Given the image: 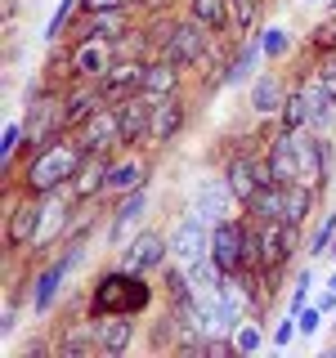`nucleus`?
Listing matches in <instances>:
<instances>
[{
    "label": "nucleus",
    "mask_w": 336,
    "mask_h": 358,
    "mask_svg": "<svg viewBox=\"0 0 336 358\" xmlns=\"http://www.w3.org/2000/svg\"><path fill=\"white\" fill-rule=\"evenodd\" d=\"M144 81H148V59H117L104 72V99L108 103H121V99H130V94H144Z\"/></svg>",
    "instance_id": "obj_9"
},
{
    "label": "nucleus",
    "mask_w": 336,
    "mask_h": 358,
    "mask_svg": "<svg viewBox=\"0 0 336 358\" xmlns=\"http://www.w3.org/2000/svg\"><path fill=\"white\" fill-rule=\"evenodd\" d=\"M229 341H233V354H260V345H265V336H260V327H255L251 318H242L238 327L229 331Z\"/></svg>",
    "instance_id": "obj_35"
},
{
    "label": "nucleus",
    "mask_w": 336,
    "mask_h": 358,
    "mask_svg": "<svg viewBox=\"0 0 336 358\" xmlns=\"http://www.w3.org/2000/svg\"><path fill=\"white\" fill-rule=\"evenodd\" d=\"M332 242H336V210H332V215H323L318 233H314V242H309V255H323Z\"/></svg>",
    "instance_id": "obj_39"
},
{
    "label": "nucleus",
    "mask_w": 336,
    "mask_h": 358,
    "mask_svg": "<svg viewBox=\"0 0 336 358\" xmlns=\"http://www.w3.org/2000/svg\"><path fill=\"white\" fill-rule=\"evenodd\" d=\"M206 50H211V31L202 27L197 18H184V22H175L171 27V36L162 41V59H171L179 67H193L206 59Z\"/></svg>",
    "instance_id": "obj_7"
},
{
    "label": "nucleus",
    "mask_w": 336,
    "mask_h": 358,
    "mask_svg": "<svg viewBox=\"0 0 336 358\" xmlns=\"http://www.w3.org/2000/svg\"><path fill=\"white\" fill-rule=\"evenodd\" d=\"M108 175H112L108 152H90V157H85V166L76 171V179L67 184V197H72V201H90V197H99V193L108 188Z\"/></svg>",
    "instance_id": "obj_21"
},
{
    "label": "nucleus",
    "mask_w": 336,
    "mask_h": 358,
    "mask_svg": "<svg viewBox=\"0 0 336 358\" xmlns=\"http://www.w3.org/2000/svg\"><path fill=\"white\" fill-rule=\"evenodd\" d=\"M85 143L81 134H54L50 143H41L36 152L27 157V166H22V193L31 197H50L59 193V188H67L76 179V171L85 166Z\"/></svg>",
    "instance_id": "obj_1"
},
{
    "label": "nucleus",
    "mask_w": 336,
    "mask_h": 358,
    "mask_svg": "<svg viewBox=\"0 0 336 358\" xmlns=\"http://www.w3.org/2000/svg\"><path fill=\"white\" fill-rule=\"evenodd\" d=\"M260 45H265V59H283V54L291 50V31L287 27H265Z\"/></svg>",
    "instance_id": "obj_37"
},
{
    "label": "nucleus",
    "mask_w": 336,
    "mask_h": 358,
    "mask_svg": "<svg viewBox=\"0 0 336 358\" xmlns=\"http://www.w3.org/2000/svg\"><path fill=\"white\" fill-rule=\"evenodd\" d=\"M211 260L224 273L255 268V224L251 220H224L211 229Z\"/></svg>",
    "instance_id": "obj_3"
},
{
    "label": "nucleus",
    "mask_w": 336,
    "mask_h": 358,
    "mask_svg": "<svg viewBox=\"0 0 336 358\" xmlns=\"http://www.w3.org/2000/svg\"><path fill=\"white\" fill-rule=\"evenodd\" d=\"M305 5H318V0H305Z\"/></svg>",
    "instance_id": "obj_48"
},
{
    "label": "nucleus",
    "mask_w": 336,
    "mask_h": 358,
    "mask_svg": "<svg viewBox=\"0 0 336 358\" xmlns=\"http://www.w3.org/2000/svg\"><path fill=\"white\" fill-rule=\"evenodd\" d=\"M166 255H171V242H166L162 233L144 229V233H134V238L126 242V251H121V264L134 268V273H153V268L166 264Z\"/></svg>",
    "instance_id": "obj_14"
},
{
    "label": "nucleus",
    "mask_w": 336,
    "mask_h": 358,
    "mask_svg": "<svg viewBox=\"0 0 336 358\" xmlns=\"http://www.w3.org/2000/svg\"><path fill=\"white\" fill-rule=\"evenodd\" d=\"M300 327H296V313H287V318H278V327H274V341H269V345H274V350H287V345H291V336H296Z\"/></svg>",
    "instance_id": "obj_44"
},
{
    "label": "nucleus",
    "mask_w": 336,
    "mask_h": 358,
    "mask_svg": "<svg viewBox=\"0 0 336 358\" xmlns=\"http://www.w3.org/2000/svg\"><path fill=\"white\" fill-rule=\"evenodd\" d=\"M309 50L318 54V59H336V18H328L323 27H314V36H309Z\"/></svg>",
    "instance_id": "obj_36"
},
{
    "label": "nucleus",
    "mask_w": 336,
    "mask_h": 358,
    "mask_svg": "<svg viewBox=\"0 0 336 358\" xmlns=\"http://www.w3.org/2000/svg\"><path fill=\"white\" fill-rule=\"evenodd\" d=\"M81 260H85V242L81 238H67L63 255H54V260L41 268V278L31 282V309H36V313H50L54 300H59V291H63V278L72 273Z\"/></svg>",
    "instance_id": "obj_5"
},
{
    "label": "nucleus",
    "mask_w": 336,
    "mask_h": 358,
    "mask_svg": "<svg viewBox=\"0 0 336 358\" xmlns=\"http://www.w3.org/2000/svg\"><path fill=\"white\" fill-rule=\"evenodd\" d=\"M188 121V103L179 94H166V99H153V121H148V143H171Z\"/></svg>",
    "instance_id": "obj_16"
},
{
    "label": "nucleus",
    "mask_w": 336,
    "mask_h": 358,
    "mask_svg": "<svg viewBox=\"0 0 336 358\" xmlns=\"http://www.w3.org/2000/svg\"><path fill=\"white\" fill-rule=\"evenodd\" d=\"M305 103H309V130H323V126L332 121V112H336V103L318 90V81H314V76L305 81Z\"/></svg>",
    "instance_id": "obj_33"
},
{
    "label": "nucleus",
    "mask_w": 336,
    "mask_h": 358,
    "mask_svg": "<svg viewBox=\"0 0 336 358\" xmlns=\"http://www.w3.org/2000/svg\"><path fill=\"white\" fill-rule=\"evenodd\" d=\"M130 9H104V14H85L81 18V27H76V41H85V36H104V41H121V36H130Z\"/></svg>",
    "instance_id": "obj_22"
},
{
    "label": "nucleus",
    "mask_w": 336,
    "mask_h": 358,
    "mask_svg": "<svg viewBox=\"0 0 336 358\" xmlns=\"http://www.w3.org/2000/svg\"><path fill=\"white\" fill-rule=\"evenodd\" d=\"M287 103V85L278 72H260L251 81V112H260V117H274V112H283Z\"/></svg>",
    "instance_id": "obj_23"
},
{
    "label": "nucleus",
    "mask_w": 336,
    "mask_h": 358,
    "mask_svg": "<svg viewBox=\"0 0 336 358\" xmlns=\"http://www.w3.org/2000/svg\"><path fill=\"white\" fill-rule=\"evenodd\" d=\"M54 354H59V358H90V354H104V350H99V336H94V322L63 331L59 345H54Z\"/></svg>",
    "instance_id": "obj_28"
},
{
    "label": "nucleus",
    "mask_w": 336,
    "mask_h": 358,
    "mask_svg": "<svg viewBox=\"0 0 336 358\" xmlns=\"http://www.w3.org/2000/svg\"><path fill=\"white\" fill-rule=\"evenodd\" d=\"M112 63H117V41H104V36L76 41V50H72L76 81H104V72H108Z\"/></svg>",
    "instance_id": "obj_11"
},
{
    "label": "nucleus",
    "mask_w": 336,
    "mask_h": 358,
    "mask_svg": "<svg viewBox=\"0 0 336 358\" xmlns=\"http://www.w3.org/2000/svg\"><path fill=\"white\" fill-rule=\"evenodd\" d=\"M76 5H81V0H59V9H54L50 27H45V41H59V36H63L67 22H72V14H76Z\"/></svg>",
    "instance_id": "obj_38"
},
{
    "label": "nucleus",
    "mask_w": 336,
    "mask_h": 358,
    "mask_svg": "<svg viewBox=\"0 0 336 358\" xmlns=\"http://www.w3.org/2000/svg\"><path fill=\"white\" fill-rule=\"evenodd\" d=\"M296 157H300V184H309V188L328 184V175H332V143L328 139L296 130Z\"/></svg>",
    "instance_id": "obj_12"
},
{
    "label": "nucleus",
    "mask_w": 336,
    "mask_h": 358,
    "mask_svg": "<svg viewBox=\"0 0 336 358\" xmlns=\"http://www.w3.org/2000/svg\"><path fill=\"white\" fill-rule=\"evenodd\" d=\"M328 287H332V291H336V273H332V282H328Z\"/></svg>",
    "instance_id": "obj_47"
},
{
    "label": "nucleus",
    "mask_w": 336,
    "mask_h": 358,
    "mask_svg": "<svg viewBox=\"0 0 336 358\" xmlns=\"http://www.w3.org/2000/svg\"><path fill=\"white\" fill-rule=\"evenodd\" d=\"M144 184H148V162H134V157H130V162L112 166L104 193H121V197H126V193H134V188H144Z\"/></svg>",
    "instance_id": "obj_30"
},
{
    "label": "nucleus",
    "mask_w": 336,
    "mask_h": 358,
    "mask_svg": "<svg viewBox=\"0 0 336 358\" xmlns=\"http://www.w3.org/2000/svg\"><path fill=\"white\" fill-rule=\"evenodd\" d=\"M41 220H45V197H31L22 193L14 206H9V220H5V246L9 251H22V246H36V233H41Z\"/></svg>",
    "instance_id": "obj_8"
},
{
    "label": "nucleus",
    "mask_w": 336,
    "mask_h": 358,
    "mask_svg": "<svg viewBox=\"0 0 336 358\" xmlns=\"http://www.w3.org/2000/svg\"><path fill=\"white\" fill-rule=\"evenodd\" d=\"M117 121H121V148L148 139V121H153V99L148 94H130L117 103Z\"/></svg>",
    "instance_id": "obj_19"
},
{
    "label": "nucleus",
    "mask_w": 336,
    "mask_h": 358,
    "mask_svg": "<svg viewBox=\"0 0 336 358\" xmlns=\"http://www.w3.org/2000/svg\"><path fill=\"white\" fill-rule=\"evenodd\" d=\"M332 255H336V246H332Z\"/></svg>",
    "instance_id": "obj_49"
},
{
    "label": "nucleus",
    "mask_w": 336,
    "mask_h": 358,
    "mask_svg": "<svg viewBox=\"0 0 336 358\" xmlns=\"http://www.w3.org/2000/svg\"><path fill=\"white\" fill-rule=\"evenodd\" d=\"M278 126L283 130H309V103H305V85L287 90V103L278 112Z\"/></svg>",
    "instance_id": "obj_31"
},
{
    "label": "nucleus",
    "mask_w": 336,
    "mask_h": 358,
    "mask_svg": "<svg viewBox=\"0 0 336 358\" xmlns=\"http://www.w3.org/2000/svg\"><path fill=\"white\" fill-rule=\"evenodd\" d=\"M153 305V287L144 273H134V268H112L104 273L94 287H90V318H99V313H144Z\"/></svg>",
    "instance_id": "obj_2"
},
{
    "label": "nucleus",
    "mask_w": 336,
    "mask_h": 358,
    "mask_svg": "<svg viewBox=\"0 0 336 358\" xmlns=\"http://www.w3.org/2000/svg\"><path fill=\"white\" fill-rule=\"evenodd\" d=\"M104 103H108V99H104V85H99V81H72L67 94H63V130L76 134Z\"/></svg>",
    "instance_id": "obj_10"
},
{
    "label": "nucleus",
    "mask_w": 336,
    "mask_h": 358,
    "mask_svg": "<svg viewBox=\"0 0 336 358\" xmlns=\"http://www.w3.org/2000/svg\"><path fill=\"white\" fill-rule=\"evenodd\" d=\"M144 206H148L144 188H134V193H126V197H121L117 215H112V242H130V229L144 220Z\"/></svg>",
    "instance_id": "obj_26"
},
{
    "label": "nucleus",
    "mask_w": 336,
    "mask_h": 358,
    "mask_svg": "<svg viewBox=\"0 0 336 358\" xmlns=\"http://www.w3.org/2000/svg\"><path fill=\"white\" fill-rule=\"evenodd\" d=\"M179 72H184V67L171 63V59H157V63H148V81H144V94H148V99L179 94Z\"/></svg>",
    "instance_id": "obj_27"
},
{
    "label": "nucleus",
    "mask_w": 336,
    "mask_h": 358,
    "mask_svg": "<svg viewBox=\"0 0 336 358\" xmlns=\"http://www.w3.org/2000/svg\"><path fill=\"white\" fill-rule=\"evenodd\" d=\"M296 327H300V336H314L323 327V309H318V300H314V305H305L296 313Z\"/></svg>",
    "instance_id": "obj_43"
},
{
    "label": "nucleus",
    "mask_w": 336,
    "mask_h": 358,
    "mask_svg": "<svg viewBox=\"0 0 336 358\" xmlns=\"http://www.w3.org/2000/svg\"><path fill=\"white\" fill-rule=\"evenodd\" d=\"M63 94H67V90H54V85H36L27 94L22 130H27V148L31 152H36L41 143H50L54 134H63Z\"/></svg>",
    "instance_id": "obj_4"
},
{
    "label": "nucleus",
    "mask_w": 336,
    "mask_h": 358,
    "mask_svg": "<svg viewBox=\"0 0 336 358\" xmlns=\"http://www.w3.org/2000/svg\"><path fill=\"white\" fill-rule=\"evenodd\" d=\"M188 18H197L211 36L229 31V22H233L229 18V0H188Z\"/></svg>",
    "instance_id": "obj_29"
},
{
    "label": "nucleus",
    "mask_w": 336,
    "mask_h": 358,
    "mask_svg": "<svg viewBox=\"0 0 336 358\" xmlns=\"http://www.w3.org/2000/svg\"><path fill=\"white\" fill-rule=\"evenodd\" d=\"M309 282H314V273H309V268H300L296 287H291V305H287V313H300V309L309 305Z\"/></svg>",
    "instance_id": "obj_41"
},
{
    "label": "nucleus",
    "mask_w": 336,
    "mask_h": 358,
    "mask_svg": "<svg viewBox=\"0 0 336 358\" xmlns=\"http://www.w3.org/2000/svg\"><path fill=\"white\" fill-rule=\"evenodd\" d=\"M81 143H85V152H112V148H121V121H117V103H104L94 112V117L85 121L81 130Z\"/></svg>",
    "instance_id": "obj_17"
},
{
    "label": "nucleus",
    "mask_w": 336,
    "mask_h": 358,
    "mask_svg": "<svg viewBox=\"0 0 336 358\" xmlns=\"http://www.w3.org/2000/svg\"><path fill=\"white\" fill-rule=\"evenodd\" d=\"M260 54H265V45L260 36H246L242 41V50L229 59V76H224V85H242V81H255V63H260Z\"/></svg>",
    "instance_id": "obj_25"
},
{
    "label": "nucleus",
    "mask_w": 336,
    "mask_h": 358,
    "mask_svg": "<svg viewBox=\"0 0 336 358\" xmlns=\"http://www.w3.org/2000/svg\"><path fill=\"white\" fill-rule=\"evenodd\" d=\"M265 162L274 171V184H300V157H296V130H278L265 148Z\"/></svg>",
    "instance_id": "obj_18"
},
{
    "label": "nucleus",
    "mask_w": 336,
    "mask_h": 358,
    "mask_svg": "<svg viewBox=\"0 0 336 358\" xmlns=\"http://www.w3.org/2000/svg\"><path fill=\"white\" fill-rule=\"evenodd\" d=\"M314 81H318V90L336 103V59H323L318 67H314Z\"/></svg>",
    "instance_id": "obj_40"
},
{
    "label": "nucleus",
    "mask_w": 336,
    "mask_h": 358,
    "mask_svg": "<svg viewBox=\"0 0 336 358\" xmlns=\"http://www.w3.org/2000/svg\"><path fill=\"white\" fill-rule=\"evenodd\" d=\"M332 358H336V350H332Z\"/></svg>",
    "instance_id": "obj_50"
},
{
    "label": "nucleus",
    "mask_w": 336,
    "mask_h": 358,
    "mask_svg": "<svg viewBox=\"0 0 336 358\" xmlns=\"http://www.w3.org/2000/svg\"><path fill=\"white\" fill-rule=\"evenodd\" d=\"M229 18L238 27V36H255V22H260V0H229Z\"/></svg>",
    "instance_id": "obj_34"
},
{
    "label": "nucleus",
    "mask_w": 336,
    "mask_h": 358,
    "mask_svg": "<svg viewBox=\"0 0 336 358\" xmlns=\"http://www.w3.org/2000/svg\"><path fill=\"white\" fill-rule=\"evenodd\" d=\"M22 139H27V130H22V121H9V126H5V143H0V152H5V162H14V152L22 148Z\"/></svg>",
    "instance_id": "obj_42"
},
{
    "label": "nucleus",
    "mask_w": 336,
    "mask_h": 358,
    "mask_svg": "<svg viewBox=\"0 0 336 358\" xmlns=\"http://www.w3.org/2000/svg\"><path fill=\"white\" fill-rule=\"evenodd\" d=\"M300 246V229L287 220H274V224H255V268H274V273H283L291 264V255H296Z\"/></svg>",
    "instance_id": "obj_6"
},
{
    "label": "nucleus",
    "mask_w": 336,
    "mask_h": 358,
    "mask_svg": "<svg viewBox=\"0 0 336 358\" xmlns=\"http://www.w3.org/2000/svg\"><path fill=\"white\" fill-rule=\"evenodd\" d=\"M139 0H81L85 14H104V9H134Z\"/></svg>",
    "instance_id": "obj_45"
},
{
    "label": "nucleus",
    "mask_w": 336,
    "mask_h": 358,
    "mask_svg": "<svg viewBox=\"0 0 336 358\" xmlns=\"http://www.w3.org/2000/svg\"><path fill=\"white\" fill-rule=\"evenodd\" d=\"M242 210H246V220H251V224H274V220H283V210H287V184H265Z\"/></svg>",
    "instance_id": "obj_24"
},
{
    "label": "nucleus",
    "mask_w": 336,
    "mask_h": 358,
    "mask_svg": "<svg viewBox=\"0 0 336 358\" xmlns=\"http://www.w3.org/2000/svg\"><path fill=\"white\" fill-rule=\"evenodd\" d=\"M233 210H238V197H233V188L224 184V179H206V184L197 188L193 210H188V215H197L202 224H211V229H216V224H224V220H238Z\"/></svg>",
    "instance_id": "obj_13"
},
{
    "label": "nucleus",
    "mask_w": 336,
    "mask_h": 358,
    "mask_svg": "<svg viewBox=\"0 0 336 358\" xmlns=\"http://www.w3.org/2000/svg\"><path fill=\"white\" fill-rule=\"evenodd\" d=\"M171 260H179V264H193V260H202V255H211V233H206V224H202L197 215H184L171 229Z\"/></svg>",
    "instance_id": "obj_15"
},
{
    "label": "nucleus",
    "mask_w": 336,
    "mask_h": 358,
    "mask_svg": "<svg viewBox=\"0 0 336 358\" xmlns=\"http://www.w3.org/2000/svg\"><path fill=\"white\" fill-rule=\"evenodd\" d=\"M90 322H94L99 350H104L108 358L126 354L130 345H134V322H130V313H99V318H90Z\"/></svg>",
    "instance_id": "obj_20"
},
{
    "label": "nucleus",
    "mask_w": 336,
    "mask_h": 358,
    "mask_svg": "<svg viewBox=\"0 0 336 358\" xmlns=\"http://www.w3.org/2000/svg\"><path fill=\"white\" fill-rule=\"evenodd\" d=\"M318 309H323V313H328V309H336V291H332V287L318 296Z\"/></svg>",
    "instance_id": "obj_46"
},
{
    "label": "nucleus",
    "mask_w": 336,
    "mask_h": 358,
    "mask_svg": "<svg viewBox=\"0 0 336 358\" xmlns=\"http://www.w3.org/2000/svg\"><path fill=\"white\" fill-rule=\"evenodd\" d=\"M314 193H318V188H309V184H287V210H283V220L300 229V224L309 220V210H314Z\"/></svg>",
    "instance_id": "obj_32"
}]
</instances>
